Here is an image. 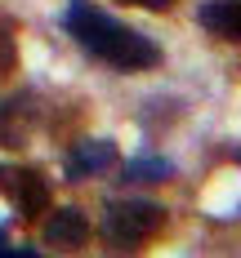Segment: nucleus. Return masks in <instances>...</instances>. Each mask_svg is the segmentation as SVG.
<instances>
[{
  "mask_svg": "<svg viewBox=\"0 0 241 258\" xmlns=\"http://www.w3.org/2000/svg\"><path fill=\"white\" fill-rule=\"evenodd\" d=\"M14 62H18V45H14V31H9V23H0V80L14 72Z\"/></svg>",
  "mask_w": 241,
  "mask_h": 258,
  "instance_id": "9",
  "label": "nucleus"
},
{
  "mask_svg": "<svg viewBox=\"0 0 241 258\" xmlns=\"http://www.w3.org/2000/svg\"><path fill=\"white\" fill-rule=\"evenodd\" d=\"M121 5H138V9H152V14H165L174 0H121Z\"/></svg>",
  "mask_w": 241,
  "mask_h": 258,
  "instance_id": "10",
  "label": "nucleus"
},
{
  "mask_svg": "<svg viewBox=\"0 0 241 258\" xmlns=\"http://www.w3.org/2000/svg\"><path fill=\"white\" fill-rule=\"evenodd\" d=\"M40 125V107L31 94H14L0 103V147H27Z\"/></svg>",
  "mask_w": 241,
  "mask_h": 258,
  "instance_id": "4",
  "label": "nucleus"
},
{
  "mask_svg": "<svg viewBox=\"0 0 241 258\" xmlns=\"http://www.w3.org/2000/svg\"><path fill=\"white\" fill-rule=\"evenodd\" d=\"M116 165V143L112 138H80L67 152V178H94Z\"/></svg>",
  "mask_w": 241,
  "mask_h": 258,
  "instance_id": "6",
  "label": "nucleus"
},
{
  "mask_svg": "<svg viewBox=\"0 0 241 258\" xmlns=\"http://www.w3.org/2000/svg\"><path fill=\"white\" fill-rule=\"evenodd\" d=\"M40 236H45V245H54V249H80L89 240V218H85L80 205H58L45 218Z\"/></svg>",
  "mask_w": 241,
  "mask_h": 258,
  "instance_id": "5",
  "label": "nucleus"
},
{
  "mask_svg": "<svg viewBox=\"0 0 241 258\" xmlns=\"http://www.w3.org/2000/svg\"><path fill=\"white\" fill-rule=\"evenodd\" d=\"M170 174H174V165H170L165 156H143V160H130V165H125L121 178L125 182H165Z\"/></svg>",
  "mask_w": 241,
  "mask_h": 258,
  "instance_id": "8",
  "label": "nucleus"
},
{
  "mask_svg": "<svg viewBox=\"0 0 241 258\" xmlns=\"http://www.w3.org/2000/svg\"><path fill=\"white\" fill-rule=\"evenodd\" d=\"M67 31L85 53H94L99 62H107L112 72H148L161 62L157 40H148L143 31H134L130 23H116L112 14L94 9L89 0H72L67 5Z\"/></svg>",
  "mask_w": 241,
  "mask_h": 258,
  "instance_id": "1",
  "label": "nucleus"
},
{
  "mask_svg": "<svg viewBox=\"0 0 241 258\" xmlns=\"http://www.w3.org/2000/svg\"><path fill=\"white\" fill-rule=\"evenodd\" d=\"M0 187L14 201L18 218H40L50 209V182L40 169H0Z\"/></svg>",
  "mask_w": 241,
  "mask_h": 258,
  "instance_id": "3",
  "label": "nucleus"
},
{
  "mask_svg": "<svg viewBox=\"0 0 241 258\" xmlns=\"http://www.w3.org/2000/svg\"><path fill=\"white\" fill-rule=\"evenodd\" d=\"M165 227V209L157 201H107L103 205V223H99V232L112 249H138L143 240H152V236Z\"/></svg>",
  "mask_w": 241,
  "mask_h": 258,
  "instance_id": "2",
  "label": "nucleus"
},
{
  "mask_svg": "<svg viewBox=\"0 0 241 258\" xmlns=\"http://www.w3.org/2000/svg\"><path fill=\"white\" fill-rule=\"evenodd\" d=\"M197 23L219 40H237L241 45V0H206L197 9Z\"/></svg>",
  "mask_w": 241,
  "mask_h": 258,
  "instance_id": "7",
  "label": "nucleus"
}]
</instances>
